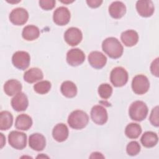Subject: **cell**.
<instances>
[{
  "label": "cell",
  "mask_w": 159,
  "mask_h": 159,
  "mask_svg": "<svg viewBox=\"0 0 159 159\" xmlns=\"http://www.w3.org/2000/svg\"><path fill=\"white\" fill-rule=\"evenodd\" d=\"M102 50L111 58L117 59L123 53V47L117 39L115 37L106 38L102 43Z\"/></svg>",
  "instance_id": "6da1fadb"
},
{
  "label": "cell",
  "mask_w": 159,
  "mask_h": 159,
  "mask_svg": "<svg viewBox=\"0 0 159 159\" xmlns=\"http://www.w3.org/2000/svg\"><path fill=\"white\" fill-rule=\"evenodd\" d=\"M67 121L71 128L80 130L87 125L89 122V117L84 111L75 110L70 113Z\"/></svg>",
  "instance_id": "7a4b0ae2"
},
{
  "label": "cell",
  "mask_w": 159,
  "mask_h": 159,
  "mask_svg": "<svg viewBox=\"0 0 159 159\" xmlns=\"http://www.w3.org/2000/svg\"><path fill=\"white\" fill-rule=\"evenodd\" d=\"M148 109L147 104L142 101L133 102L129 109V114L133 120L140 122L144 120L147 114Z\"/></svg>",
  "instance_id": "3957f363"
},
{
  "label": "cell",
  "mask_w": 159,
  "mask_h": 159,
  "mask_svg": "<svg viewBox=\"0 0 159 159\" xmlns=\"http://www.w3.org/2000/svg\"><path fill=\"white\" fill-rule=\"evenodd\" d=\"M128 73L125 68L117 66L113 68L110 74V80L115 87L124 86L128 81Z\"/></svg>",
  "instance_id": "277c9868"
},
{
  "label": "cell",
  "mask_w": 159,
  "mask_h": 159,
  "mask_svg": "<svg viewBox=\"0 0 159 159\" xmlns=\"http://www.w3.org/2000/svg\"><path fill=\"white\" fill-rule=\"evenodd\" d=\"M150 88V82L147 77L143 75H137L134 77L132 81L133 91L139 95L146 93Z\"/></svg>",
  "instance_id": "5b68a950"
},
{
  "label": "cell",
  "mask_w": 159,
  "mask_h": 159,
  "mask_svg": "<svg viewBox=\"0 0 159 159\" xmlns=\"http://www.w3.org/2000/svg\"><path fill=\"white\" fill-rule=\"evenodd\" d=\"M8 142L14 148L22 150L27 145V135L24 132L12 130L8 135Z\"/></svg>",
  "instance_id": "8992f818"
},
{
  "label": "cell",
  "mask_w": 159,
  "mask_h": 159,
  "mask_svg": "<svg viewBox=\"0 0 159 159\" xmlns=\"http://www.w3.org/2000/svg\"><path fill=\"white\" fill-rule=\"evenodd\" d=\"M30 61V55L25 51H17L12 57V63L13 65L21 70H24L28 68Z\"/></svg>",
  "instance_id": "52a82bcc"
},
{
  "label": "cell",
  "mask_w": 159,
  "mask_h": 159,
  "mask_svg": "<svg viewBox=\"0 0 159 159\" xmlns=\"http://www.w3.org/2000/svg\"><path fill=\"white\" fill-rule=\"evenodd\" d=\"M10 21L16 25L25 24L29 19V13L26 9L22 7L14 9L9 14Z\"/></svg>",
  "instance_id": "ba28073f"
},
{
  "label": "cell",
  "mask_w": 159,
  "mask_h": 159,
  "mask_svg": "<svg viewBox=\"0 0 159 159\" xmlns=\"http://www.w3.org/2000/svg\"><path fill=\"white\" fill-rule=\"evenodd\" d=\"M83 34L81 31L77 27H70L64 34L65 42L70 46H76L82 40Z\"/></svg>",
  "instance_id": "9c48e42d"
},
{
  "label": "cell",
  "mask_w": 159,
  "mask_h": 159,
  "mask_svg": "<svg viewBox=\"0 0 159 159\" xmlns=\"http://www.w3.org/2000/svg\"><path fill=\"white\" fill-rule=\"evenodd\" d=\"M91 117L98 125H103L107 121L108 115L106 109L101 105L94 106L91 111Z\"/></svg>",
  "instance_id": "30bf717a"
},
{
  "label": "cell",
  "mask_w": 159,
  "mask_h": 159,
  "mask_svg": "<svg viewBox=\"0 0 159 159\" xmlns=\"http://www.w3.org/2000/svg\"><path fill=\"white\" fill-rule=\"evenodd\" d=\"M70 12L66 7L60 6L53 12V20L58 25H66L70 22Z\"/></svg>",
  "instance_id": "8fae6325"
},
{
  "label": "cell",
  "mask_w": 159,
  "mask_h": 159,
  "mask_svg": "<svg viewBox=\"0 0 159 159\" xmlns=\"http://www.w3.org/2000/svg\"><path fill=\"white\" fill-rule=\"evenodd\" d=\"M84 60L85 55L80 48H72L66 53V61L70 66H79L84 62Z\"/></svg>",
  "instance_id": "7c38bea8"
},
{
  "label": "cell",
  "mask_w": 159,
  "mask_h": 159,
  "mask_svg": "<svg viewBox=\"0 0 159 159\" xmlns=\"http://www.w3.org/2000/svg\"><path fill=\"white\" fill-rule=\"evenodd\" d=\"M136 9L140 16L148 17L153 15L155 7L152 1L140 0L136 2Z\"/></svg>",
  "instance_id": "4fadbf2b"
},
{
  "label": "cell",
  "mask_w": 159,
  "mask_h": 159,
  "mask_svg": "<svg viewBox=\"0 0 159 159\" xmlns=\"http://www.w3.org/2000/svg\"><path fill=\"white\" fill-rule=\"evenodd\" d=\"M88 61L94 68L101 69L106 65L107 58L102 53L98 51H93L88 55Z\"/></svg>",
  "instance_id": "5bb4252c"
},
{
  "label": "cell",
  "mask_w": 159,
  "mask_h": 159,
  "mask_svg": "<svg viewBox=\"0 0 159 159\" xmlns=\"http://www.w3.org/2000/svg\"><path fill=\"white\" fill-rule=\"evenodd\" d=\"M29 105L27 96L24 93L20 92L16 94L11 100V106L12 108L17 111H24L26 110Z\"/></svg>",
  "instance_id": "9a60e30c"
},
{
  "label": "cell",
  "mask_w": 159,
  "mask_h": 159,
  "mask_svg": "<svg viewBox=\"0 0 159 159\" xmlns=\"http://www.w3.org/2000/svg\"><path fill=\"white\" fill-rule=\"evenodd\" d=\"M29 147L35 151H42L46 145V140L45 137L39 133H34L29 136Z\"/></svg>",
  "instance_id": "2e32d148"
},
{
  "label": "cell",
  "mask_w": 159,
  "mask_h": 159,
  "mask_svg": "<svg viewBox=\"0 0 159 159\" xmlns=\"http://www.w3.org/2000/svg\"><path fill=\"white\" fill-rule=\"evenodd\" d=\"M68 134L69 131L68 127L63 123L57 124L52 130L53 139L58 142H62L66 140L68 137Z\"/></svg>",
  "instance_id": "e0dca14e"
},
{
  "label": "cell",
  "mask_w": 159,
  "mask_h": 159,
  "mask_svg": "<svg viewBox=\"0 0 159 159\" xmlns=\"http://www.w3.org/2000/svg\"><path fill=\"white\" fill-rule=\"evenodd\" d=\"M126 12L125 5L121 1L112 2L109 7V15L114 19H120Z\"/></svg>",
  "instance_id": "ac0fdd59"
},
{
  "label": "cell",
  "mask_w": 159,
  "mask_h": 159,
  "mask_svg": "<svg viewBox=\"0 0 159 159\" xmlns=\"http://www.w3.org/2000/svg\"><path fill=\"white\" fill-rule=\"evenodd\" d=\"M120 39L126 47H130L134 46L138 42L139 35L134 30H127L121 34Z\"/></svg>",
  "instance_id": "d6986e66"
},
{
  "label": "cell",
  "mask_w": 159,
  "mask_h": 159,
  "mask_svg": "<svg viewBox=\"0 0 159 159\" xmlns=\"http://www.w3.org/2000/svg\"><path fill=\"white\" fill-rule=\"evenodd\" d=\"M22 86L20 82L14 79L7 81L4 84V91L9 96H12L20 93L22 90Z\"/></svg>",
  "instance_id": "ffe728a7"
},
{
  "label": "cell",
  "mask_w": 159,
  "mask_h": 159,
  "mask_svg": "<svg viewBox=\"0 0 159 159\" xmlns=\"http://www.w3.org/2000/svg\"><path fill=\"white\" fill-rule=\"evenodd\" d=\"M23 78L25 81L29 83H33L42 80L43 74L40 68H32L24 73Z\"/></svg>",
  "instance_id": "44dd1931"
},
{
  "label": "cell",
  "mask_w": 159,
  "mask_h": 159,
  "mask_svg": "<svg viewBox=\"0 0 159 159\" xmlns=\"http://www.w3.org/2000/svg\"><path fill=\"white\" fill-rule=\"evenodd\" d=\"M158 141V137L156 133L151 131H147L143 133L140 139V142L143 146L147 148L155 147Z\"/></svg>",
  "instance_id": "7402d4cb"
},
{
  "label": "cell",
  "mask_w": 159,
  "mask_h": 159,
  "mask_svg": "<svg viewBox=\"0 0 159 159\" xmlns=\"http://www.w3.org/2000/svg\"><path fill=\"white\" fill-rule=\"evenodd\" d=\"M32 125V118L25 114L19 115L16 119L15 127L21 130H27Z\"/></svg>",
  "instance_id": "603a6c76"
},
{
  "label": "cell",
  "mask_w": 159,
  "mask_h": 159,
  "mask_svg": "<svg viewBox=\"0 0 159 159\" xmlns=\"http://www.w3.org/2000/svg\"><path fill=\"white\" fill-rule=\"evenodd\" d=\"M40 35L39 29L34 25H28L24 27L22 36L24 39L28 41H32L37 39Z\"/></svg>",
  "instance_id": "cb8c5ba5"
},
{
  "label": "cell",
  "mask_w": 159,
  "mask_h": 159,
  "mask_svg": "<svg viewBox=\"0 0 159 159\" xmlns=\"http://www.w3.org/2000/svg\"><path fill=\"white\" fill-rule=\"evenodd\" d=\"M60 91L64 96L68 98H72L76 96L77 94V87L73 82L71 81H65L61 84Z\"/></svg>",
  "instance_id": "d4e9b609"
},
{
  "label": "cell",
  "mask_w": 159,
  "mask_h": 159,
  "mask_svg": "<svg viewBox=\"0 0 159 159\" xmlns=\"http://www.w3.org/2000/svg\"><path fill=\"white\" fill-rule=\"evenodd\" d=\"M13 116L12 114L7 111L0 112V129L6 130L10 129L12 125Z\"/></svg>",
  "instance_id": "484cf974"
},
{
  "label": "cell",
  "mask_w": 159,
  "mask_h": 159,
  "mask_svg": "<svg viewBox=\"0 0 159 159\" xmlns=\"http://www.w3.org/2000/svg\"><path fill=\"white\" fill-rule=\"evenodd\" d=\"M141 126L137 123H130L129 124L125 129V135L131 139H135L139 137L142 133Z\"/></svg>",
  "instance_id": "4316f807"
},
{
  "label": "cell",
  "mask_w": 159,
  "mask_h": 159,
  "mask_svg": "<svg viewBox=\"0 0 159 159\" xmlns=\"http://www.w3.org/2000/svg\"><path fill=\"white\" fill-rule=\"evenodd\" d=\"M51 83L48 81H41L34 85V91L40 94H47L51 89Z\"/></svg>",
  "instance_id": "83f0119b"
},
{
  "label": "cell",
  "mask_w": 159,
  "mask_h": 159,
  "mask_svg": "<svg viewBox=\"0 0 159 159\" xmlns=\"http://www.w3.org/2000/svg\"><path fill=\"white\" fill-rule=\"evenodd\" d=\"M98 92L101 98L106 99L111 97L112 93V88L108 83H102L98 87Z\"/></svg>",
  "instance_id": "f1b7e54d"
},
{
  "label": "cell",
  "mask_w": 159,
  "mask_h": 159,
  "mask_svg": "<svg viewBox=\"0 0 159 159\" xmlns=\"http://www.w3.org/2000/svg\"><path fill=\"white\" fill-rule=\"evenodd\" d=\"M126 152L130 156H135L140 152V145L137 142L132 141L127 144Z\"/></svg>",
  "instance_id": "f546056e"
},
{
  "label": "cell",
  "mask_w": 159,
  "mask_h": 159,
  "mask_svg": "<svg viewBox=\"0 0 159 159\" xmlns=\"http://www.w3.org/2000/svg\"><path fill=\"white\" fill-rule=\"evenodd\" d=\"M149 120L150 123L155 126L158 127L159 126V119H158V106H157L153 109L152 110Z\"/></svg>",
  "instance_id": "4dcf8cb0"
},
{
  "label": "cell",
  "mask_w": 159,
  "mask_h": 159,
  "mask_svg": "<svg viewBox=\"0 0 159 159\" xmlns=\"http://www.w3.org/2000/svg\"><path fill=\"white\" fill-rule=\"evenodd\" d=\"M40 6L44 10L48 11L52 9L55 6V0H40L39 1Z\"/></svg>",
  "instance_id": "1f68e13d"
},
{
  "label": "cell",
  "mask_w": 159,
  "mask_h": 159,
  "mask_svg": "<svg viewBox=\"0 0 159 159\" xmlns=\"http://www.w3.org/2000/svg\"><path fill=\"white\" fill-rule=\"evenodd\" d=\"M159 58H155L150 65V71L153 75L155 76L156 77H158L159 76Z\"/></svg>",
  "instance_id": "d6a6232c"
},
{
  "label": "cell",
  "mask_w": 159,
  "mask_h": 159,
  "mask_svg": "<svg viewBox=\"0 0 159 159\" xmlns=\"http://www.w3.org/2000/svg\"><path fill=\"white\" fill-rule=\"evenodd\" d=\"M86 3L88 6L91 8H96L101 6L102 3V0H87Z\"/></svg>",
  "instance_id": "836d02e7"
},
{
  "label": "cell",
  "mask_w": 159,
  "mask_h": 159,
  "mask_svg": "<svg viewBox=\"0 0 159 159\" xmlns=\"http://www.w3.org/2000/svg\"><path fill=\"white\" fill-rule=\"evenodd\" d=\"M89 158H104V157L102 155V153H101L99 152H93L91 153V155L89 157Z\"/></svg>",
  "instance_id": "e575fe53"
},
{
  "label": "cell",
  "mask_w": 159,
  "mask_h": 159,
  "mask_svg": "<svg viewBox=\"0 0 159 159\" xmlns=\"http://www.w3.org/2000/svg\"><path fill=\"white\" fill-rule=\"evenodd\" d=\"M1 135V148H2L3 147V146L4 145L5 143H6V139H5V137L3 135V134L2 133L0 134Z\"/></svg>",
  "instance_id": "d590c367"
},
{
  "label": "cell",
  "mask_w": 159,
  "mask_h": 159,
  "mask_svg": "<svg viewBox=\"0 0 159 159\" xmlns=\"http://www.w3.org/2000/svg\"><path fill=\"white\" fill-rule=\"evenodd\" d=\"M41 158V157H43V158H45V157H47V158H48V157H47V156H45V155H39V156H37V158Z\"/></svg>",
  "instance_id": "8d00e7d4"
}]
</instances>
